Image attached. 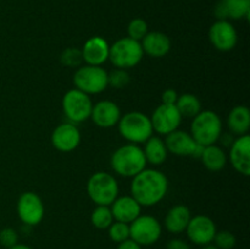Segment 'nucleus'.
I'll use <instances>...</instances> for the list:
<instances>
[{"label": "nucleus", "instance_id": "obj_32", "mask_svg": "<svg viewBox=\"0 0 250 249\" xmlns=\"http://www.w3.org/2000/svg\"><path fill=\"white\" fill-rule=\"evenodd\" d=\"M82 61V51L78 50V49L67 48L62 54H61V62H62V65L68 66V67L80 66Z\"/></svg>", "mask_w": 250, "mask_h": 249}, {"label": "nucleus", "instance_id": "obj_21", "mask_svg": "<svg viewBox=\"0 0 250 249\" xmlns=\"http://www.w3.org/2000/svg\"><path fill=\"white\" fill-rule=\"evenodd\" d=\"M141 42L143 53L151 58H163L167 55L171 49L170 38L163 32H148Z\"/></svg>", "mask_w": 250, "mask_h": 249}, {"label": "nucleus", "instance_id": "obj_25", "mask_svg": "<svg viewBox=\"0 0 250 249\" xmlns=\"http://www.w3.org/2000/svg\"><path fill=\"white\" fill-rule=\"evenodd\" d=\"M200 159L203 161V165L209 171H214V172L221 171L227 164V156L225 151L215 144L204 146Z\"/></svg>", "mask_w": 250, "mask_h": 249}, {"label": "nucleus", "instance_id": "obj_4", "mask_svg": "<svg viewBox=\"0 0 250 249\" xmlns=\"http://www.w3.org/2000/svg\"><path fill=\"white\" fill-rule=\"evenodd\" d=\"M119 132L129 143H144L153 136V126L150 117L139 111H131L121 116L119 124Z\"/></svg>", "mask_w": 250, "mask_h": 249}, {"label": "nucleus", "instance_id": "obj_2", "mask_svg": "<svg viewBox=\"0 0 250 249\" xmlns=\"http://www.w3.org/2000/svg\"><path fill=\"white\" fill-rule=\"evenodd\" d=\"M111 167L122 177H134L146 166L143 149L138 144L129 143L117 148L111 155Z\"/></svg>", "mask_w": 250, "mask_h": 249}, {"label": "nucleus", "instance_id": "obj_16", "mask_svg": "<svg viewBox=\"0 0 250 249\" xmlns=\"http://www.w3.org/2000/svg\"><path fill=\"white\" fill-rule=\"evenodd\" d=\"M90 119L100 128H111L119 124L121 110L116 103L111 100H102L93 105Z\"/></svg>", "mask_w": 250, "mask_h": 249}, {"label": "nucleus", "instance_id": "obj_29", "mask_svg": "<svg viewBox=\"0 0 250 249\" xmlns=\"http://www.w3.org/2000/svg\"><path fill=\"white\" fill-rule=\"evenodd\" d=\"M109 237L115 243H121L129 238V225L125 222L114 221L110 225L109 228Z\"/></svg>", "mask_w": 250, "mask_h": 249}, {"label": "nucleus", "instance_id": "obj_27", "mask_svg": "<svg viewBox=\"0 0 250 249\" xmlns=\"http://www.w3.org/2000/svg\"><path fill=\"white\" fill-rule=\"evenodd\" d=\"M90 221H92L93 226L98 229H107L110 225L115 221L114 216H112L111 209L105 205H97L92 212L90 216Z\"/></svg>", "mask_w": 250, "mask_h": 249}, {"label": "nucleus", "instance_id": "obj_13", "mask_svg": "<svg viewBox=\"0 0 250 249\" xmlns=\"http://www.w3.org/2000/svg\"><path fill=\"white\" fill-rule=\"evenodd\" d=\"M150 121L153 131L166 136V134L178 129L181 121H182V116H181L176 105L161 104L154 110Z\"/></svg>", "mask_w": 250, "mask_h": 249}, {"label": "nucleus", "instance_id": "obj_15", "mask_svg": "<svg viewBox=\"0 0 250 249\" xmlns=\"http://www.w3.org/2000/svg\"><path fill=\"white\" fill-rule=\"evenodd\" d=\"M81 143V132L75 124L66 122L56 127L51 133V144L54 148L62 153L75 150Z\"/></svg>", "mask_w": 250, "mask_h": 249}, {"label": "nucleus", "instance_id": "obj_17", "mask_svg": "<svg viewBox=\"0 0 250 249\" xmlns=\"http://www.w3.org/2000/svg\"><path fill=\"white\" fill-rule=\"evenodd\" d=\"M229 160L238 173L243 176L250 175V137L249 134L239 136L231 144Z\"/></svg>", "mask_w": 250, "mask_h": 249}, {"label": "nucleus", "instance_id": "obj_14", "mask_svg": "<svg viewBox=\"0 0 250 249\" xmlns=\"http://www.w3.org/2000/svg\"><path fill=\"white\" fill-rule=\"evenodd\" d=\"M209 38L212 45L220 51L232 50L238 42L236 28L227 20H219L210 27Z\"/></svg>", "mask_w": 250, "mask_h": 249}, {"label": "nucleus", "instance_id": "obj_34", "mask_svg": "<svg viewBox=\"0 0 250 249\" xmlns=\"http://www.w3.org/2000/svg\"><path fill=\"white\" fill-rule=\"evenodd\" d=\"M177 99H178L177 92H176L175 89H171V88L166 89L165 92L163 93V95H161L163 104H166V105H175L176 102H177Z\"/></svg>", "mask_w": 250, "mask_h": 249}, {"label": "nucleus", "instance_id": "obj_30", "mask_svg": "<svg viewBox=\"0 0 250 249\" xmlns=\"http://www.w3.org/2000/svg\"><path fill=\"white\" fill-rule=\"evenodd\" d=\"M127 32H128L129 38L141 42L148 33V24L143 19H133L129 22Z\"/></svg>", "mask_w": 250, "mask_h": 249}, {"label": "nucleus", "instance_id": "obj_23", "mask_svg": "<svg viewBox=\"0 0 250 249\" xmlns=\"http://www.w3.org/2000/svg\"><path fill=\"white\" fill-rule=\"evenodd\" d=\"M227 124L232 133L244 136L250 128V111L244 105H238L231 110L227 117Z\"/></svg>", "mask_w": 250, "mask_h": 249}, {"label": "nucleus", "instance_id": "obj_18", "mask_svg": "<svg viewBox=\"0 0 250 249\" xmlns=\"http://www.w3.org/2000/svg\"><path fill=\"white\" fill-rule=\"evenodd\" d=\"M81 51L83 61L87 65L102 66L109 60L110 45L103 37L95 36L85 42Z\"/></svg>", "mask_w": 250, "mask_h": 249}, {"label": "nucleus", "instance_id": "obj_5", "mask_svg": "<svg viewBox=\"0 0 250 249\" xmlns=\"http://www.w3.org/2000/svg\"><path fill=\"white\" fill-rule=\"evenodd\" d=\"M143 49L141 42H137L129 37L119 39L110 45L109 60L116 68L128 70L138 65L143 59Z\"/></svg>", "mask_w": 250, "mask_h": 249}, {"label": "nucleus", "instance_id": "obj_7", "mask_svg": "<svg viewBox=\"0 0 250 249\" xmlns=\"http://www.w3.org/2000/svg\"><path fill=\"white\" fill-rule=\"evenodd\" d=\"M73 83L77 89L85 94H98L107 88V72L102 66H81L73 75Z\"/></svg>", "mask_w": 250, "mask_h": 249}, {"label": "nucleus", "instance_id": "obj_22", "mask_svg": "<svg viewBox=\"0 0 250 249\" xmlns=\"http://www.w3.org/2000/svg\"><path fill=\"white\" fill-rule=\"evenodd\" d=\"M192 214L186 205H176L168 210L165 217V227L170 233L180 234L186 231Z\"/></svg>", "mask_w": 250, "mask_h": 249}, {"label": "nucleus", "instance_id": "obj_12", "mask_svg": "<svg viewBox=\"0 0 250 249\" xmlns=\"http://www.w3.org/2000/svg\"><path fill=\"white\" fill-rule=\"evenodd\" d=\"M216 225L207 215H197L190 217L186 228L188 239L197 246H207L212 243L216 234Z\"/></svg>", "mask_w": 250, "mask_h": 249}, {"label": "nucleus", "instance_id": "obj_9", "mask_svg": "<svg viewBox=\"0 0 250 249\" xmlns=\"http://www.w3.org/2000/svg\"><path fill=\"white\" fill-rule=\"evenodd\" d=\"M161 232V224L151 215H139L129 224V238L142 247L156 243L160 239Z\"/></svg>", "mask_w": 250, "mask_h": 249}, {"label": "nucleus", "instance_id": "obj_26", "mask_svg": "<svg viewBox=\"0 0 250 249\" xmlns=\"http://www.w3.org/2000/svg\"><path fill=\"white\" fill-rule=\"evenodd\" d=\"M176 107L180 111L181 116L193 119L202 111V103L198 99L197 95L185 93L182 95H178V99L176 102Z\"/></svg>", "mask_w": 250, "mask_h": 249}, {"label": "nucleus", "instance_id": "obj_11", "mask_svg": "<svg viewBox=\"0 0 250 249\" xmlns=\"http://www.w3.org/2000/svg\"><path fill=\"white\" fill-rule=\"evenodd\" d=\"M165 145L167 151L175 154L177 156H193V158L200 159L204 146L199 145L193 139L190 133L185 131H176L166 134Z\"/></svg>", "mask_w": 250, "mask_h": 249}, {"label": "nucleus", "instance_id": "obj_37", "mask_svg": "<svg viewBox=\"0 0 250 249\" xmlns=\"http://www.w3.org/2000/svg\"><path fill=\"white\" fill-rule=\"evenodd\" d=\"M9 249H33V248H31V247L27 246V244L17 243V244H15V246H12L11 248H9Z\"/></svg>", "mask_w": 250, "mask_h": 249}, {"label": "nucleus", "instance_id": "obj_38", "mask_svg": "<svg viewBox=\"0 0 250 249\" xmlns=\"http://www.w3.org/2000/svg\"><path fill=\"white\" fill-rule=\"evenodd\" d=\"M202 249H219V248H217V247L215 246V244L210 243V244H207V246H203Z\"/></svg>", "mask_w": 250, "mask_h": 249}, {"label": "nucleus", "instance_id": "obj_20", "mask_svg": "<svg viewBox=\"0 0 250 249\" xmlns=\"http://www.w3.org/2000/svg\"><path fill=\"white\" fill-rule=\"evenodd\" d=\"M250 0H220L215 6V16L219 20L248 19Z\"/></svg>", "mask_w": 250, "mask_h": 249}, {"label": "nucleus", "instance_id": "obj_1", "mask_svg": "<svg viewBox=\"0 0 250 249\" xmlns=\"http://www.w3.org/2000/svg\"><path fill=\"white\" fill-rule=\"evenodd\" d=\"M131 195L141 207H153L165 198L168 189L167 177L161 171L144 168L132 177Z\"/></svg>", "mask_w": 250, "mask_h": 249}, {"label": "nucleus", "instance_id": "obj_19", "mask_svg": "<svg viewBox=\"0 0 250 249\" xmlns=\"http://www.w3.org/2000/svg\"><path fill=\"white\" fill-rule=\"evenodd\" d=\"M110 209H111L115 221L125 222V224L128 225L133 220H136L142 211V207L132 195L117 197L111 204Z\"/></svg>", "mask_w": 250, "mask_h": 249}, {"label": "nucleus", "instance_id": "obj_6", "mask_svg": "<svg viewBox=\"0 0 250 249\" xmlns=\"http://www.w3.org/2000/svg\"><path fill=\"white\" fill-rule=\"evenodd\" d=\"M87 192L97 205L110 207L119 195V183L107 172H95L87 183Z\"/></svg>", "mask_w": 250, "mask_h": 249}, {"label": "nucleus", "instance_id": "obj_8", "mask_svg": "<svg viewBox=\"0 0 250 249\" xmlns=\"http://www.w3.org/2000/svg\"><path fill=\"white\" fill-rule=\"evenodd\" d=\"M93 103L88 94L73 88L68 90L62 98V110L71 124H80L85 121L92 115Z\"/></svg>", "mask_w": 250, "mask_h": 249}, {"label": "nucleus", "instance_id": "obj_3", "mask_svg": "<svg viewBox=\"0 0 250 249\" xmlns=\"http://www.w3.org/2000/svg\"><path fill=\"white\" fill-rule=\"evenodd\" d=\"M222 122L219 115L211 110L200 111L193 117L190 136L202 146L215 144L221 137Z\"/></svg>", "mask_w": 250, "mask_h": 249}, {"label": "nucleus", "instance_id": "obj_36", "mask_svg": "<svg viewBox=\"0 0 250 249\" xmlns=\"http://www.w3.org/2000/svg\"><path fill=\"white\" fill-rule=\"evenodd\" d=\"M117 249H142V246H139L137 242H134L133 239L128 238L126 241L119 243V247Z\"/></svg>", "mask_w": 250, "mask_h": 249}, {"label": "nucleus", "instance_id": "obj_33", "mask_svg": "<svg viewBox=\"0 0 250 249\" xmlns=\"http://www.w3.org/2000/svg\"><path fill=\"white\" fill-rule=\"evenodd\" d=\"M19 243V234L11 227H5L0 231V244L5 248H11L12 246Z\"/></svg>", "mask_w": 250, "mask_h": 249}, {"label": "nucleus", "instance_id": "obj_24", "mask_svg": "<svg viewBox=\"0 0 250 249\" xmlns=\"http://www.w3.org/2000/svg\"><path fill=\"white\" fill-rule=\"evenodd\" d=\"M143 153L146 163L159 166L165 163L168 151L165 145V142L160 137L151 136L148 141L144 142Z\"/></svg>", "mask_w": 250, "mask_h": 249}, {"label": "nucleus", "instance_id": "obj_35", "mask_svg": "<svg viewBox=\"0 0 250 249\" xmlns=\"http://www.w3.org/2000/svg\"><path fill=\"white\" fill-rule=\"evenodd\" d=\"M166 248L167 249H190V246L187 241H185V239L173 238L167 242Z\"/></svg>", "mask_w": 250, "mask_h": 249}, {"label": "nucleus", "instance_id": "obj_31", "mask_svg": "<svg viewBox=\"0 0 250 249\" xmlns=\"http://www.w3.org/2000/svg\"><path fill=\"white\" fill-rule=\"evenodd\" d=\"M212 242L219 249H233L237 243V239L234 234L229 231H220L216 232Z\"/></svg>", "mask_w": 250, "mask_h": 249}, {"label": "nucleus", "instance_id": "obj_28", "mask_svg": "<svg viewBox=\"0 0 250 249\" xmlns=\"http://www.w3.org/2000/svg\"><path fill=\"white\" fill-rule=\"evenodd\" d=\"M129 82H131V77H129L127 70L115 68L111 72L107 73V84L111 85L112 88L122 89V88L127 87Z\"/></svg>", "mask_w": 250, "mask_h": 249}, {"label": "nucleus", "instance_id": "obj_10", "mask_svg": "<svg viewBox=\"0 0 250 249\" xmlns=\"http://www.w3.org/2000/svg\"><path fill=\"white\" fill-rule=\"evenodd\" d=\"M16 211L26 226H37L43 220L45 209L41 197L33 192L22 193L17 200Z\"/></svg>", "mask_w": 250, "mask_h": 249}]
</instances>
